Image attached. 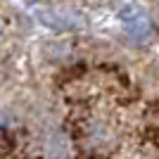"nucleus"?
<instances>
[{
	"instance_id": "1",
	"label": "nucleus",
	"mask_w": 159,
	"mask_h": 159,
	"mask_svg": "<svg viewBox=\"0 0 159 159\" xmlns=\"http://www.w3.org/2000/svg\"><path fill=\"white\" fill-rule=\"evenodd\" d=\"M38 19L48 29H52V31H71V29L83 26V19H81L79 14L66 12V10H40Z\"/></svg>"
},
{
	"instance_id": "2",
	"label": "nucleus",
	"mask_w": 159,
	"mask_h": 159,
	"mask_svg": "<svg viewBox=\"0 0 159 159\" xmlns=\"http://www.w3.org/2000/svg\"><path fill=\"white\" fill-rule=\"evenodd\" d=\"M121 24H124V29H126V33L131 36V38L140 40L145 38L147 31H150V24H147V17L143 12H140L135 5H128L124 7V12H121Z\"/></svg>"
},
{
	"instance_id": "3",
	"label": "nucleus",
	"mask_w": 159,
	"mask_h": 159,
	"mask_svg": "<svg viewBox=\"0 0 159 159\" xmlns=\"http://www.w3.org/2000/svg\"><path fill=\"white\" fill-rule=\"evenodd\" d=\"M2 36H5V21L0 19V38H2Z\"/></svg>"
}]
</instances>
